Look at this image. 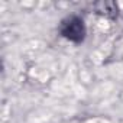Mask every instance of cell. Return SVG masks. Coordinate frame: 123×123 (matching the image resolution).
Segmentation results:
<instances>
[{
    "label": "cell",
    "instance_id": "1",
    "mask_svg": "<svg viewBox=\"0 0 123 123\" xmlns=\"http://www.w3.org/2000/svg\"><path fill=\"white\" fill-rule=\"evenodd\" d=\"M61 35L64 38L73 41V42H81L84 39L86 35V28H84V22L83 19L77 18V16H70L67 18L62 25H61Z\"/></svg>",
    "mask_w": 123,
    "mask_h": 123
}]
</instances>
